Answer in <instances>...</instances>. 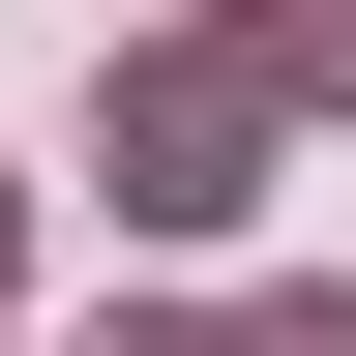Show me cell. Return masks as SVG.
I'll list each match as a JSON object with an SVG mask.
<instances>
[{
  "label": "cell",
  "mask_w": 356,
  "mask_h": 356,
  "mask_svg": "<svg viewBox=\"0 0 356 356\" xmlns=\"http://www.w3.org/2000/svg\"><path fill=\"white\" fill-rule=\"evenodd\" d=\"M238 178H267V89H238V60H149V119H119V208H149V238H208Z\"/></svg>",
  "instance_id": "1"
},
{
  "label": "cell",
  "mask_w": 356,
  "mask_h": 356,
  "mask_svg": "<svg viewBox=\"0 0 356 356\" xmlns=\"http://www.w3.org/2000/svg\"><path fill=\"white\" fill-rule=\"evenodd\" d=\"M267 89H356V0H267Z\"/></svg>",
  "instance_id": "2"
},
{
  "label": "cell",
  "mask_w": 356,
  "mask_h": 356,
  "mask_svg": "<svg viewBox=\"0 0 356 356\" xmlns=\"http://www.w3.org/2000/svg\"><path fill=\"white\" fill-rule=\"evenodd\" d=\"M238 356H356V297H267V327H238Z\"/></svg>",
  "instance_id": "3"
},
{
  "label": "cell",
  "mask_w": 356,
  "mask_h": 356,
  "mask_svg": "<svg viewBox=\"0 0 356 356\" xmlns=\"http://www.w3.org/2000/svg\"><path fill=\"white\" fill-rule=\"evenodd\" d=\"M119 356H238V327H119Z\"/></svg>",
  "instance_id": "4"
}]
</instances>
